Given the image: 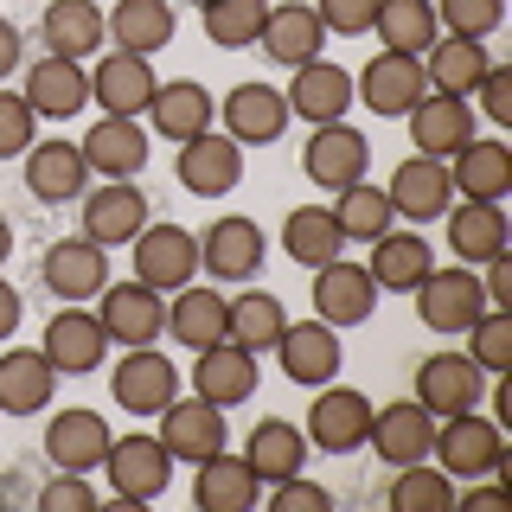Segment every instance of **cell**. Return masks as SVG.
<instances>
[{"mask_svg": "<svg viewBox=\"0 0 512 512\" xmlns=\"http://www.w3.org/2000/svg\"><path fill=\"white\" fill-rule=\"evenodd\" d=\"M39 282L52 288L58 301H96V295H103V282H109V250L90 244V237H64V244L45 250Z\"/></svg>", "mask_w": 512, "mask_h": 512, "instance_id": "d6986e66", "label": "cell"}, {"mask_svg": "<svg viewBox=\"0 0 512 512\" xmlns=\"http://www.w3.org/2000/svg\"><path fill=\"white\" fill-rule=\"evenodd\" d=\"M224 308H231L224 295H212V288H199V282H186V288H173V301H167V333H173L186 352H205V346L224 340Z\"/></svg>", "mask_w": 512, "mask_h": 512, "instance_id": "ab89813d", "label": "cell"}, {"mask_svg": "<svg viewBox=\"0 0 512 512\" xmlns=\"http://www.w3.org/2000/svg\"><path fill=\"white\" fill-rule=\"evenodd\" d=\"M359 103L372 109V116H410V103H423V58H404V52H378L365 58L359 71Z\"/></svg>", "mask_w": 512, "mask_h": 512, "instance_id": "44dd1931", "label": "cell"}, {"mask_svg": "<svg viewBox=\"0 0 512 512\" xmlns=\"http://www.w3.org/2000/svg\"><path fill=\"white\" fill-rule=\"evenodd\" d=\"M468 359H474L487 378L512 372V308H480V314H474V327H468Z\"/></svg>", "mask_w": 512, "mask_h": 512, "instance_id": "c3c4849f", "label": "cell"}, {"mask_svg": "<svg viewBox=\"0 0 512 512\" xmlns=\"http://www.w3.org/2000/svg\"><path fill=\"white\" fill-rule=\"evenodd\" d=\"M448 186L461 192V199L474 205H500L512 192V148L506 141H461L455 154H448Z\"/></svg>", "mask_w": 512, "mask_h": 512, "instance_id": "d4e9b609", "label": "cell"}, {"mask_svg": "<svg viewBox=\"0 0 512 512\" xmlns=\"http://www.w3.org/2000/svg\"><path fill=\"white\" fill-rule=\"evenodd\" d=\"M256 45H263L276 64H308L327 52V26H320V13L308 7V0H282V7H269L263 13V32H256Z\"/></svg>", "mask_w": 512, "mask_h": 512, "instance_id": "f1b7e54d", "label": "cell"}, {"mask_svg": "<svg viewBox=\"0 0 512 512\" xmlns=\"http://www.w3.org/2000/svg\"><path fill=\"white\" fill-rule=\"evenodd\" d=\"M365 167H372V141H365L359 128H346V122H320L308 135V148H301V173H308L320 192L359 186Z\"/></svg>", "mask_w": 512, "mask_h": 512, "instance_id": "8992f818", "label": "cell"}, {"mask_svg": "<svg viewBox=\"0 0 512 512\" xmlns=\"http://www.w3.org/2000/svg\"><path fill=\"white\" fill-rule=\"evenodd\" d=\"M7 250H13V224L0 218V263H7Z\"/></svg>", "mask_w": 512, "mask_h": 512, "instance_id": "94428289", "label": "cell"}, {"mask_svg": "<svg viewBox=\"0 0 512 512\" xmlns=\"http://www.w3.org/2000/svg\"><path fill=\"white\" fill-rule=\"evenodd\" d=\"M109 442H116V436H109L103 410H58V416H52V429H45V455H52L64 474H90V468H103Z\"/></svg>", "mask_w": 512, "mask_h": 512, "instance_id": "4dcf8cb0", "label": "cell"}, {"mask_svg": "<svg viewBox=\"0 0 512 512\" xmlns=\"http://www.w3.org/2000/svg\"><path fill=\"white\" fill-rule=\"evenodd\" d=\"M269 506H276V512H327V506H333V493H327V487H314V480H301V474H288V480H276Z\"/></svg>", "mask_w": 512, "mask_h": 512, "instance_id": "11a10c76", "label": "cell"}, {"mask_svg": "<svg viewBox=\"0 0 512 512\" xmlns=\"http://www.w3.org/2000/svg\"><path fill=\"white\" fill-rule=\"evenodd\" d=\"M109 391H116V410H128V416H160L180 397V372H173V359H160L154 346H128V359H116Z\"/></svg>", "mask_w": 512, "mask_h": 512, "instance_id": "30bf717a", "label": "cell"}, {"mask_svg": "<svg viewBox=\"0 0 512 512\" xmlns=\"http://www.w3.org/2000/svg\"><path fill=\"white\" fill-rule=\"evenodd\" d=\"M448 250H455L461 256V263H487V256H500L506 250V212H500V205H448Z\"/></svg>", "mask_w": 512, "mask_h": 512, "instance_id": "7bdbcfd3", "label": "cell"}, {"mask_svg": "<svg viewBox=\"0 0 512 512\" xmlns=\"http://www.w3.org/2000/svg\"><path fill=\"white\" fill-rule=\"evenodd\" d=\"M263 256H269V237H263V224L244 218V212L212 218L205 237H199V269L218 276V282H250L256 269H263Z\"/></svg>", "mask_w": 512, "mask_h": 512, "instance_id": "277c9868", "label": "cell"}, {"mask_svg": "<svg viewBox=\"0 0 512 512\" xmlns=\"http://www.w3.org/2000/svg\"><path fill=\"white\" fill-rule=\"evenodd\" d=\"M192 276H199V237H192L186 224H141L135 231V282L173 295V288H186Z\"/></svg>", "mask_w": 512, "mask_h": 512, "instance_id": "52a82bcc", "label": "cell"}, {"mask_svg": "<svg viewBox=\"0 0 512 512\" xmlns=\"http://www.w3.org/2000/svg\"><path fill=\"white\" fill-rule=\"evenodd\" d=\"M282 359V378L288 384H333V372H340V327H327V320H288L282 340L269 346Z\"/></svg>", "mask_w": 512, "mask_h": 512, "instance_id": "5bb4252c", "label": "cell"}, {"mask_svg": "<svg viewBox=\"0 0 512 512\" xmlns=\"http://www.w3.org/2000/svg\"><path fill=\"white\" fill-rule=\"evenodd\" d=\"M372 314H378V282L365 263L333 256V263L314 269V320H327V327H365Z\"/></svg>", "mask_w": 512, "mask_h": 512, "instance_id": "9c48e42d", "label": "cell"}, {"mask_svg": "<svg viewBox=\"0 0 512 512\" xmlns=\"http://www.w3.org/2000/svg\"><path fill=\"white\" fill-rule=\"evenodd\" d=\"M410 141H416V154L448 160L461 141H474V103H468V96L423 90V103H410Z\"/></svg>", "mask_w": 512, "mask_h": 512, "instance_id": "f546056e", "label": "cell"}, {"mask_svg": "<svg viewBox=\"0 0 512 512\" xmlns=\"http://www.w3.org/2000/svg\"><path fill=\"white\" fill-rule=\"evenodd\" d=\"M263 13H269V0H199L205 39L224 45V52H244V45H256V32H263Z\"/></svg>", "mask_w": 512, "mask_h": 512, "instance_id": "bcb514c9", "label": "cell"}, {"mask_svg": "<svg viewBox=\"0 0 512 512\" xmlns=\"http://www.w3.org/2000/svg\"><path fill=\"white\" fill-rule=\"evenodd\" d=\"M173 0H116V7L103 13V32L116 39V52H135V58H148V52H167L173 45Z\"/></svg>", "mask_w": 512, "mask_h": 512, "instance_id": "d6a6232c", "label": "cell"}, {"mask_svg": "<svg viewBox=\"0 0 512 512\" xmlns=\"http://www.w3.org/2000/svg\"><path fill=\"white\" fill-rule=\"evenodd\" d=\"M480 288H487V308H512V256H487V276H480Z\"/></svg>", "mask_w": 512, "mask_h": 512, "instance_id": "9f6ffc18", "label": "cell"}, {"mask_svg": "<svg viewBox=\"0 0 512 512\" xmlns=\"http://www.w3.org/2000/svg\"><path fill=\"white\" fill-rule=\"evenodd\" d=\"M39 506H45V512H90V506H96V487H90L84 474H58V480H45Z\"/></svg>", "mask_w": 512, "mask_h": 512, "instance_id": "db71d44e", "label": "cell"}, {"mask_svg": "<svg viewBox=\"0 0 512 512\" xmlns=\"http://www.w3.org/2000/svg\"><path fill=\"white\" fill-rule=\"evenodd\" d=\"M39 352L52 359L58 378H84V372H96V365H103L109 333H103V320H96L90 308H58L52 320H45Z\"/></svg>", "mask_w": 512, "mask_h": 512, "instance_id": "7c38bea8", "label": "cell"}, {"mask_svg": "<svg viewBox=\"0 0 512 512\" xmlns=\"http://www.w3.org/2000/svg\"><path fill=\"white\" fill-rule=\"evenodd\" d=\"M20 333V288L0 282V340H13Z\"/></svg>", "mask_w": 512, "mask_h": 512, "instance_id": "91938a15", "label": "cell"}, {"mask_svg": "<svg viewBox=\"0 0 512 512\" xmlns=\"http://www.w3.org/2000/svg\"><path fill=\"white\" fill-rule=\"evenodd\" d=\"M384 199H391V212H397V218H410V224H429V218H442L448 205H455V186H448V160L410 154L404 167L391 173Z\"/></svg>", "mask_w": 512, "mask_h": 512, "instance_id": "cb8c5ba5", "label": "cell"}, {"mask_svg": "<svg viewBox=\"0 0 512 512\" xmlns=\"http://www.w3.org/2000/svg\"><path fill=\"white\" fill-rule=\"evenodd\" d=\"M256 487L263 480L250 474V461L244 455H205L199 461V480H192V506L199 512H250L256 506Z\"/></svg>", "mask_w": 512, "mask_h": 512, "instance_id": "8d00e7d4", "label": "cell"}, {"mask_svg": "<svg viewBox=\"0 0 512 512\" xmlns=\"http://www.w3.org/2000/svg\"><path fill=\"white\" fill-rule=\"evenodd\" d=\"M77 148H84L90 173H103V180H135V173L148 167V128L135 116H96Z\"/></svg>", "mask_w": 512, "mask_h": 512, "instance_id": "4316f807", "label": "cell"}, {"mask_svg": "<svg viewBox=\"0 0 512 512\" xmlns=\"http://www.w3.org/2000/svg\"><path fill=\"white\" fill-rule=\"evenodd\" d=\"M20 52H26L20 26H13V20H0V84H7V77L20 71Z\"/></svg>", "mask_w": 512, "mask_h": 512, "instance_id": "680465c9", "label": "cell"}, {"mask_svg": "<svg viewBox=\"0 0 512 512\" xmlns=\"http://www.w3.org/2000/svg\"><path fill=\"white\" fill-rule=\"evenodd\" d=\"M26 186L32 199L64 205V199H84L90 192V160L77 141H32L26 148Z\"/></svg>", "mask_w": 512, "mask_h": 512, "instance_id": "83f0119b", "label": "cell"}, {"mask_svg": "<svg viewBox=\"0 0 512 512\" xmlns=\"http://www.w3.org/2000/svg\"><path fill=\"white\" fill-rule=\"evenodd\" d=\"M224 116V135L237 141V148H263V141H282V128L295 122L288 116V96L269 90V84H237L231 96L218 103Z\"/></svg>", "mask_w": 512, "mask_h": 512, "instance_id": "603a6c76", "label": "cell"}, {"mask_svg": "<svg viewBox=\"0 0 512 512\" xmlns=\"http://www.w3.org/2000/svg\"><path fill=\"white\" fill-rule=\"evenodd\" d=\"M487 64H493V52H487V39H442L423 52V84L436 90V96H474V84L487 77Z\"/></svg>", "mask_w": 512, "mask_h": 512, "instance_id": "e575fe53", "label": "cell"}, {"mask_svg": "<svg viewBox=\"0 0 512 512\" xmlns=\"http://www.w3.org/2000/svg\"><path fill=\"white\" fill-rule=\"evenodd\" d=\"M455 506V474H442L436 461H410L391 480V512H448Z\"/></svg>", "mask_w": 512, "mask_h": 512, "instance_id": "7dc6e473", "label": "cell"}, {"mask_svg": "<svg viewBox=\"0 0 512 512\" xmlns=\"http://www.w3.org/2000/svg\"><path fill=\"white\" fill-rule=\"evenodd\" d=\"M103 474H109V487H116L122 506H141V500H160V493H167L173 455H167L160 436H116L109 455H103Z\"/></svg>", "mask_w": 512, "mask_h": 512, "instance_id": "3957f363", "label": "cell"}, {"mask_svg": "<svg viewBox=\"0 0 512 512\" xmlns=\"http://www.w3.org/2000/svg\"><path fill=\"white\" fill-rule=\"evenodd\" d=\"M148 116H154V135L180 148V141H192V135H205V128H212L218 103H212V90H205V84H192V77H173V84H154Z\"/></svg>", "mask_w": 512, "mask_h": 512, "instance_id": "1f68e13d", "label": "cell"}, {"mask_svg": "<svg viewBox=\"0 0 512 512\" xmlns=\"http://www.w3.org/2000/svg\"><path fill=\"white\" fill-rule=\"evenodd\" d=\"M282 327H288V308L269 295V288H250V295H237L231 308H224V340L256 352V359L282 340Z\"/></svg>", "mask_w": 512, "mask_h": 512, "instance_id": "b9f144b4", "label": "cell"}, {"mask_svg": "<svg viewBox=\"0 0 512 512\" xmlns=\"http://www.w3.org/2000/svg\"><path fill=\"white\" fill-rule=\"evenodd\" d=\"M244 461H250L256 480H269V487H276V480L308 468V436H301L288 416H263V423L250 429V442H244Z\"/></svg>", "mask_w": 512, "mask_h": 512, "instance_id": "74e56055", "label": "cell"}, {"mask_svg": "<svg viewBox=\"0 0 512 512\" xmlns=\"http://www.w3.org/2000/svg\"><path fill=\"white\" fill-rule=\"evenodd\" d=\"M455 500L468 506V512H493V506H506V487H500L493 474H480V487H474V493H455Z\"/></svg>", "mask_w": 512, "mask_h": 512, "instance_id": "6f0895ef", "label": "cell"}, {"mask_svg": "<svg viewBox=\"0 0 512 512\" xmlns=\"http://www.w3.org/2000/svg\"><path fill=\"white\" fill-rule=\"evenodd\" d=\"M378 45L384 52H404V58H423L429 45L442 39V26H436V0H378Z\"/></svg>", "mask_w": 512, "mask_h": 512, "instance_id": "60d3db41", "label": "cell"}, {"mask_svg": "<svg viewBox=\"0 0 512 512\" xmlns=\"http://www.w3.org/2000/svg\"><path fill=\"white\" fill-rule=\"evenodd\" d=\"M308 7L320 13V26L340 32V39H359V32H372V20H378V0H308Z\"/></svg>", "mask_w": 512, "mask_h": 512, "instance_id": "816d5d0a", "label": "cell"}, {"mask_svg": "<svg viewBox=\"0 0 512 512\" xmlns=\"http://www.w3.org/2000/svg\"><path fill=\"white\" fill-rule=\"evenodd\" d=\"M468 103H480V116H487L493 128H506V122H512V71H506V64H487V77L474 84Z\"/></svg>", "mask_w": 512, "mask_h": 512, "instance_id": "f5cc1de1", "label": "cell"}, {"mask_svg": "<svg viewBox=\"0 0 512 512\" xmlns=\"http://www.w3.org/2000/svg\"><path fill=\"white\" fill-rule=\"evenodd\" d=\"M480 391H487V372L468 359V352H429L416 365V404L429 416H455V410H474Z\"/></svg>", "mask_w": 512, "mask_h": 512, "instance_id": "4fadbf2b", "label": "cell"}, {"mask_svg": "<svg viewBox=\"0 0 512 512\" xmlns=\"http://www.w3.org/2000/svg\"><path fill=\"white\" fill-rule=\"evenodd\" d=\"M20 96L32 103V116H77V109L90 103V71H84V58H58V52H45L39 64H26V84Z\"/></svg>", "mask_w": 512, "mask_h": 512, "instance_id": "ffe728a7", "label": "cell"}, {"mask_svg": "<svg viewBox=\"0 0 512 512\" xmlns=\"http://www.w3.org/2000/svg\"><path fill=\"white\" fill-rule=\"evenodd\" d=\"M39 39H45V52H58V58L103 52V7H96V0H45Z\"/></svg>", "mask_w": 512, "mask_h": 512, "instance_id": "f35d334b", "label": "cell"}, {"mask_svg": "<svg viewBox=\"0 0 512 512\" xmlns=\"http://www.w3.org/2000/svg\"><path fill=\"white\" fill-rule=\"evenodd\" d=\"M365 269H372V282H378V295L391 288V295H410L416 282L436 269V250L423 244L416 231H384L372 237V256H365Z\"/></svg>", "mask_w": 512, "mask_h": 512, "instance_id": "d590c367", "label": "cell"}, {"mask_svg": "<svg viewBox=\"0 0 512 512\" xmlns=\"http://www.w3.org/2000/svg\"><path fill=\"white\" fill-rule=\"evenodd\" d=\"M148 224V192L135 180H103L96 192H84V237L103 250L135 244V231Z\"/></svg>", "mask_w": 512, "mask_h": 512, "instance_id": "2e32d148", "label": "cell"}, {"mask_svg": "<svg viewBox=\"0 0 512 512\" xmlns=\"http://www.w3.org/2000/svg\"><path fill=\"white\" fill-rule=\"evenodd\" d=\"M436 468L442 474H455V480H480V474H500V461H506V436H500V423L493 416H474V410H455V416H442L436 423Z\"/></svg>", "mask_w": 512, "mask_h": 512, "instance_id": "6da1fadb", "label": "cell"}, {"mask_svg": "<svg viewBox=\"0 0 512 512\" xmlns=\"http://www.w3.org/2000/svg\"><path fill=\"white\" fill-rule=\"evenodd\" d=\"M52 359H45L39 346H13V352H0V416H32V410H45L52 404Z\"/></svg>", "mask_w": 512, "mask_h": 512, "instance_id": "836d02e7", "label": "cell"}, {"mask_svg": "<svg viewBox=\"0 0 512 512\" xmlns=\"http://www.w3.org/2000/svg\"><path fill=\"white\" fill-rule=\"evenodd\" d=\"M32 135H39V116H32V103H26L20 90L0 84V160L26 154V148H32Z\"/></svg>", "mask_w": 512, "mask_h": 512, "instance_id": "f907efd6", "label": "cell"}, {"mask_svg": "<svg viewBox=\"0 0 512 512\" xmlns=\"http://www.w3.org/2000/svg\"><path fill=\"white\" fill-rule=\"evenodd\" d=\"M103 333L109 346H154L160 333H167V295L148 282H103Z\"/></svg>", "mask_w": 512, "mask_h": 512, "instance_id": "ba28073f", "label": "cell"}, {"mask_svg": "<svg viewBox=\"0 0 512 512\" xmlns=\"http://www.w3.org/2000/svg\"><path fill=\"white\" fill-rule=\"evenodd\" d=\"M506 20V0H436V26L448 39H493Z\"/></svg>", "mask_w": 512, "mask_h": 512, "instance_id": "681fc988", "label": "cell"}, {"mask_svg": "<svg viewBox=\"0 0 512 512\" xmlns=\"http://www.w3.org/2000/svg\"><path fill=\"white\" fill-rule=\"evenodd\" d=\"M288 116H301V122H346V109H352V71L346 64H333V58H308V64H295V77H288Z\"/></svg>", "mask_w": 512, "mask_h": 512, "instance_id": "9a60e30c", "label": "cell"}, {"mask_svg": "<svg viewBox=\"0 0 512 512\" xmlns=\"http://www.w3.org/2000/svg\"><path fill=\"white\" fill-rule=\"evenodd\" d=\"M90 103H103V116H148L154 64L135 52H103L90 64Z\"/></svg>", "mask_w": 512, "mask_h": 512, "instance_id": "ac0fdd59", "label": "cell"}, {"mask_svg": "<svg viewBox=\"0 0 512 512\" xmlns=\"http://www.w3.org/2000/svg\"><path fill=\"white\" fill-rule=\"evenodd\" d=\"M224 410L218 404H205V397H173L167 410H160V442H167V455L173 461H192L199 468L205 455H218L224 448Z\"/></svg>", "mask_w": 512, "mask_h": 512, "instance_id": "7402d4cb", "label": "cell"}, {"mask_svg": "<svg viewBox=\"0 0 512 512\" xmlns=\"http://www.w3.org/2000/svg\"><path fill=\"white\" fill-rule=\"evenodd\" d=\"M173 167H180V186L192 199H224V192H237V180H244V148L231 135H218V128H205V135L180 141Z\"/></svg>", "mask_w": 512, "mask_h": 512, "instance_id": "8fae6325", "label": "cell"}, {"mask_svg": "<svg viewBox=\"0 0 512 512\" xmlns=\"http://www.w3.org/2000/svg\"><path fill=\"white\" fill-rule=\"evenodd\" d=\"M416 295V314H423L429 333H468L474 314L487 308V288H480V276L468 263H448V269H429L423 282L410 288Z\"/></svg>", "mask_w": 512, "mask_h": 512, "instance_id": "7a4b0ae2", "label": "cell"}, {"mask_svg": "<svg viewBox=\"0 0 512 512\" xmlns=\"http://www.w3.org/2000/svg\"><path fill=\"white\" fill-rule=\"evenodd\" d=\"M282 250L295 256L301 269H320V263H333V256L346 250L340 224H333V205H295V212L282 218Z\"/></svg>", "mask_w": 512, "mask_h": 512, "instance_id": "ee69618b", "label": "cell"}, {"mask_svg": "<svg viewBox=\"0 0 512 512\" xmlns=\"http://www.w3.org/2000/svg\"><path fill=\"white\" fill-rule=\"evenodd\" d=\"M372 397L352 391V384H320L314 410H308V442L320 455H352V448H365L372 436Z\"/></svg>", "mask_w": 512, "mask_h": 512, "instance_id": "5b68a950", "label": "cell"}, {"mask_svg": "<svg viewBox=\"0 0 512 512\" xmlns=\"http://www.w3.org/2000/svg\"><path fill=\"white\" fill-rule=\"evenodd\" d=\"M365 448H378V461H391V468L429 461V448H436V416L416 404V397L384 404V410H372V436H365Z\"/></svg>", "mask_w": 512, "mask_h": 512, "instance_id": "e0dca14e", "label": "cell"}, {"mask_svg": "<svg viewBox=\"0 0 512 512\" xmlns=\"http://www.w3.org/2000/svg\"><path fill=\"white\" fill-rule=\"evenodd\" d=\"M192 397H205V404L231 410V404H250L256 397V352L218 340L205 346L199 359H192Z\"/></svg>", "mask_w": 512, "mask_h": 512, "instance_id": "484cf974", "label": "cell"}, {"mask_svg": "<svg viewBox=\"0 0 512 512\" xmlns=\"http://www.w3.org/2000/svg\"><path fill=\"white\" fill-rule=\"evenodd\" d=\"M333 224H340V237L352 244H372V237H384L397 224V212H391V199H384V186H346V192H333Z\"/></svg>", "mask_w": 512, "mask_h": 512, "instance_id": "f6af8a7d", "label": "cell"}]
</instances>
